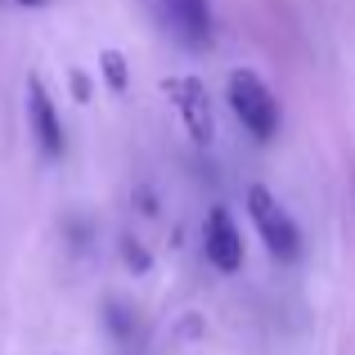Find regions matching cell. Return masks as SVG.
I'll return each instance as SVG.
<instances>
[{"label":"cell","mask_w":355,"mask_h":355,"mask_svg":"<svg viewBox=\"0 0 355 355\" xmlns=\"http://www.w3.org/2000/svg\"><path fill=\"white\" fill-rule=\"evenodd\" d=\"M230 108H234V117L252 130V139H261V144L279 130V104H275L270 86L257 72H243V68L230 72Z\"/></svg>","instance_id":"6da1fadb"},{"label":"cell","mask_w":355,"mask_h":355,"mask_svg":"<svg viewBox=\"0 0 355 355\" xmlns=\"http://www.w3.org/2000/svg\"><path fill=\"white\" fill-rule=\"evenodd\" d=\"M248 216H252L257 234L266 239V248L275 252L279 261H293L297 252H302V234H297L293 216L279 207V198L270 189H261V184H257V189H248Z\"/></svg>","instance_id":"7a4b0ae2"},{"label":"cell","mask_w":355,"mask_h":355,"mask_svg":"<svg viewBox=\"0 0 355 355\" xmlns=\"http://www.w3.org/2000/svg\"><path fill=\"white\" fill-rule=\"evenodd\" d=\"M166 95H171L175 113H180L184 130H189L198 144H207L211 135H216V121H211V104H207V86H202L198 77H171L166 81Z\"/></svg>","instance_id":"3957f363"},{"label":"cell","mask_w":355,"mask_h":355,"mask_svg":"<svg viewBox=\"0 0 355 355\" xmlns=\"http://www.w3.org/2000/svg\"><path fill=\"white\" fill-rule=\"evenodd\" d=\"M202 252H207V261L220 270V275H234V270L243 266V234H239L234 216H230L225 207L207 211V225H202Z\"/></svg>","instance_id":"277c9868"},{"label":"cell","mask_w":355,"mask_h":355,"mask_svg":"<svg viewBox=\"0 0 355 355\" xmlns=\"http://www.w3.org/2000/svg\"><path fill=\"white\" fill-rule=\"evenodd\" d=\"M27 121H32L36 144H41L50 157H59L63 153V121H59V113H54L50 95H45V86H41V77L27 81Z\"/></svg>","instance_id":"5b68a950"},{"label":"cell","mask_w":355,"mask_h":355,"mask_svg":"<svg viewBox=\"0 0 355 355\" xmlns=\"http://www.w3.org/2000/svg\"><path fill=\"white\" fill-rule=\"evenodd\" d=\"M166 18H171L175 36H180L184 45H193V50H202V45L211 41V9H207V0H166Z\"/></svg>","instance_id":"8992f818"},{"label":"cell","mask_w":355,"mask_h":355,"mask_svg":"<svg viewBox=\"0 0 355 355\" xmlns=\"http://www.w3.org/2000/svg\"><path fill=\"white\" fill-rule=\"evenodd\" d=\"M104 77H108V86H113V90H126V59H121L117 50L104 54Z\"/></svg>","instance_id":"52a82bcc"},{"label":"cell","mask_w":355,"mask_h":355,"mask_svg":"<svg viewBox=\"0 0 355 355\" xmlns=\"http://www.w3.org/2000/svg\"><path fill=\"white\" fill-rule=\"evenodd\" d=\"M72 90H77V99H81V104L90 99V81L81 77V72H72Z\"/></svg>","instance_id":"ba28073f"},{"label":"cell","mask_w":355,"mask_h":355,"mask_svg":"<svg viewBox=\"0 0 355 355\" xmlns=\"http://www.w3.org/2000/svg\"><path fill=\"white\" fill-rule=\"evenodd\" d=\"M126 261H130V266H139V270H144V266H148V257H144V252H139V248H135V243H126Z\"/></svg>","instance_id":"9c48e42d"},{"label":"cell","mask_w":355,"mask_h":355,"mask_svg":"<svg viewBox=\"0 0 355 355\" xmlns=\"http://www.w3.org/2000/svg\"><path fill=\"white\" fill-rule=\"evenodd\" d=\"M18 5H45V0H18Z\"/></svg>","instance_id":"30bf717a"}]
</instances>
